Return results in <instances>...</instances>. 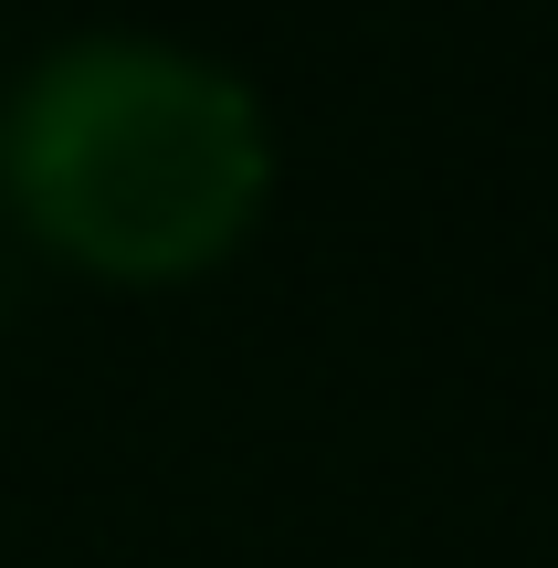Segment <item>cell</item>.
<instances>
[{
	"label": "cell",
	"instance_id": "cell-1",
	"mask_svg": "<svg viewBox=\"0 0 558 568\" xmlns=\"http://www.w3.org/2000/svg\"><path fill=\"white\" fill-rule=\"evenodd\" d=\"M274 190L243 74L148 32L53 42L0 105V201L42 253L105 284L211 274Z\"/></svg>",
	"mask_w": 558,
	"mask_h": 568
}]
</instances>
